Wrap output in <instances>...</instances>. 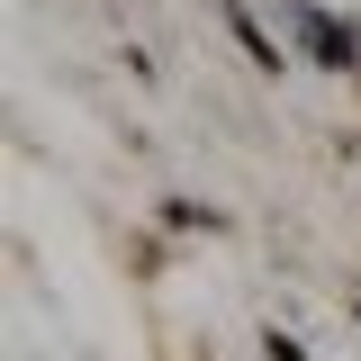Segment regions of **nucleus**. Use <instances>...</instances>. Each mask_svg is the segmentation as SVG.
<instances>
[{"instance_id":"nucleus-1","label":"nucleus","mask_w":361,"mask_h":361,"mask_svg":"<svg viewBox=\"0 0 361 361\" xmlns=\"http://www.w3.org/2000/svg\"><path fill=\"white\" fill-rule=\"evenodd\" d=\"M298 37H307L325 63H361V37L343 27V18H325V9H298Z\"/></svg>"}]
</instances>
